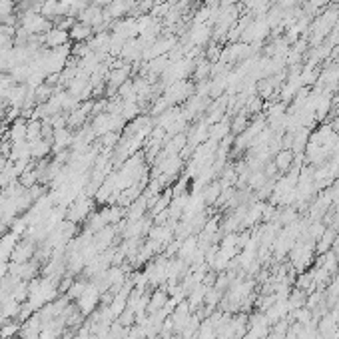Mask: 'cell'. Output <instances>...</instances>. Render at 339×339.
Instances as JSON below:
<instances>
[{
    "instance_id": "1",
    "label": "cell",
    "mask_w": 339,
    "mask_h": 339,
    "mask_svg": "<svg viewBox=\"0 0 339 339\" xmlns=\"http://www.w3.org/2000/svg\"><path fill=\"white\" fill-rule=\"evenodd\" d=\"M98 298H100L98 287H96V285L92 283V285H88V287H86V292L78 298V307H80L84 313H90V311L94 309L96 301H98Z\"/></svg>"
},
{
    "instance_id": "6",
    "label": "cell",
    "mask_w": 339,
    "mask_h": 339,
    "mask_svg": "<svg viewBox=\"0 0 339 339\" xmlns=\"http://www.w3.org/2000/svg\"><path fill=\"white\" fill-rule=\"evenodd\" d=\"M88 34H90V28H88L86 24H78V26L72 28V36H74L76 40H82V38H86Z\"/></svg>"
},
{
    "instance_id": "2",
    "label": "cell",
    "mask_w": 339,
    "mask_h": 339,
    "mask_svg": "<svg viewBox=\"0 0 339 339\" xmlns=\"http://www.w3.org/2000/svg\"><path fill=\"white\" fill-rule=\"evenodd\" d=\"M12 260H14V264H26V260L32 256V244H22V246H18L16 250H12Z\"/></svg>"
},
{
    "instance_id": "5",
    "label": "cell",
    "mask_w": 339,
    "mask_h": 339,
    "mask_svg": "<svg viewBox=\"0 0 339 339\" xmlns=\"http://www.w3.org/2000/svg\"><path fill=\"white\" fill-rule=\"evenodd\" d=\"M292 152H281L279 156H277V160H275V164H277V168H281V170H287L289 168V164H292Z\"/></svg>"
},
{
    "instance_id": "4",
    "label": "cell",
    "mask_w": 339,
    "mask_h": 339,
    "mask_svg": "<svg viewBox=\"0 0 339 339\" xmlns=\"http://www.w3.org/2000/svg\"><path fill=\"white\" fill-rule=\"evenodd\" d=\"M86 287H88V283H86V281H74V283H72V287L68 289V298H70V300H78V298L86 292Z\"/></svg>"
},
{
    "instance_id": "8",
    "label": "cell",
    "mask_w": 339,
    "mask_h": 339,
    "mask_svg": "<svg viewBox=\"0 0 339 339\" xmlns=\"http://www.w3.org/2000/svg\"><path fill=\"white\" fill-rule=\"evenodd\" d=\"M166 303V298H164V294H156L154 296V300H152V305H150V309H158V307H162Z\"/></svg>"
},
{
    "instance_id": "9",
    "label": "cell",
    "mask_w": 339,
    "mask_h": 339,
    "mask_svg": "<svg viewBox=\"0 0 339 339\" xmlns=\"http://www.w3.org/2000/svg\"><path fill=\"white\" fill-rule=\"evenodd\" d=\"M72 283H74V281H72V277H70V275L62 277V279H60V287H58V292H68V289L72 287Z\"/></svg>"
},
{
    "instance_id": "7",
    "label": "cell",
    "mask_w": 339,
    "mask_h": 339,
    "mask_svg": "<svg viewBox=\"0 0 339 339\" xmlns=\"http://www.w3.org/2000/svg\"><path fill=\"white\" fill-rule=\"evenodd\" d=\"M16 331H18V323H8V325H4L2 329H0V337H2V339H8V337H12Z\"/></svg>"
},
{
    "instance_id": "3",
    "label": "cell",
    "mask_w": 339,
    "mask_h": 339,
    "mask_svg": "<svg viewBox=\"0 0 339 339\" xmlns=\"http://www.w3.org/2000/svg\"><path fill=\"white\" fill-rule=\"evenodd\" d=\"M66 38H68V34L64 30H52L50 34L46 36V40H48V44H50V46H60V44L66 42Z\"/></svg>"
}]
</instances>
